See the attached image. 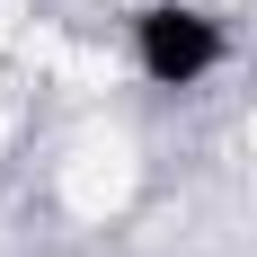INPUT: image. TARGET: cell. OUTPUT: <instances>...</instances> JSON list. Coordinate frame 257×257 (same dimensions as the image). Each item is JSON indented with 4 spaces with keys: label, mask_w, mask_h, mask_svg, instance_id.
<instances>
[{
    "label": "cell",
    "mask_w": 257,
    "mask_h": 257,
    "mask_svg": "<svg viewBox=\"0 0 257 257\" xmlns=\"http://www.w3.org/2000/svg\"><path fill=\"white\" fill-rule=\"evenodd\" d=\"M133 53H142V71L151 89H195V80L222 62V27L204 9H186V0H160L133 18Z\"/></svg>",
    "instance_id": "6da1fadb"
}]
</instances>
